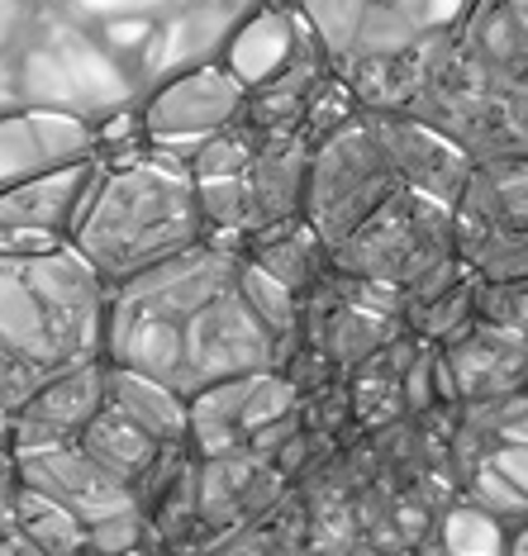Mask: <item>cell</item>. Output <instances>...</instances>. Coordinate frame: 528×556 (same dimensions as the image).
Segmentation results:
<instances>
[{"label":"cell","mask_w":528,"mask_h":556,"mask_svg":"<svg viewBox=\"0 0 528 556\" xmlns=\"http://www.w3.org/2000/svg\"><path fill=\"white\" fill-rule=\"evenodd\" d=\"M243 248L200 238L191 252L110 290L100 362L153 376L181 400L253 371H281V348L238 290Z\"/></svg>","instance_id":"obj_1"},{"label":"cell","mask_w":528,"mask_h":556,"mask_svg":"<svg viewBox=\"0 0 528 556\" xmlns=\"http://www.w3.org/2000/svg\"><path fill=\"white\" fill-rule=\"evenodd\" d=\"M200 238H205V219L196 205L191 172L167 153L138 148L129 157L100 162L91 200L67 243L115 290L191 252Z\"/></svg>","instance_id":"obj_2"},{"label":"cell","mask_w":528,"mask_h":556,"mask_svg":"<svg viewBox=\"0 0 528 556\" xmlns=\"http://www.w3.org/2000/svg\"><path fill=\"white\" fill-rule=\"evenodd\" d=\"M448 257H457L452 252V210L400 186L329 252V267L348 281L405 295Z\"/></svg>","instance_id":"obj_3"},{"label":"cell","mask_w":528,"mask_h":556,"mask_svg":"<svg viewBox=\"0 0 528 556\" xmlns=\"http://www.w3.org/2000/svg\"><path fill=\"white\" fill-rule=\"evenodd\" d=\"M395 191H400V181H395L391 162H386V153H381V143H376L372 119L357 110L352 119H343L334 134H324L319 143L310 148L300 219H305L310 229L319 233V243L334 252L376 205H386Z\"/></svg>","instance_id":"obj_4"},{"label":"cell","mask_w":528,"mask_h":556,"mask_svg":"<svg viewBox=\"0 0 528 556\" xmlns=\"http://www.w3.org/2000/svg\"><path fill=\"white\" fill-rule=\"evenodd\" d=\"M243 86H238L219 62H200L191 72L158 81L138 100V129L153 153H167L186 167V157L205 143L210 134L229 129L243 110Z\"/></svg>","instance_id":"obj_5"},{"label":"cell","mask_w":528,"mask_h":556,"mask_svg":"<svg viewBox=\"0 0 528 556\" xmlns=\"http://www.w3.org/2000/svg\"><path fill=\"white\" fill-rule=\"evenodd\" d=\"M372 129H376V143H381L386 162H391L395 181L405 191L424 195V200H438V205H457L462 186L472 176V157L452 143L448 134H438L433 124L414 119V115H367Z\"/></svg>","instance_id":"obj_6"},{"label":"cell","mask_w":528,"mask_h":556,"mask_svg":"<svg viewBox=\"0 0 528 556\" xmlns=\"http://www.w3.org/2000/svg\"><path fill=\"white\" fill-rule=\"evenodd\" d=\"M96 157V124L67 110H5L0 115V191L29 176Z\"/></svg>","instance_id":"obj_7"},{"label":"cell","mask_w":528,"mask_h":556,"mask_svg":"<svg viewBox=\"0 0 528 556\" xmlns=\"http://www.w3.org/2000/svg\"><path fill=\"white\" fill-rule=\"evenodd\" d=\"M15 485L62 504V509L77 514L86 528L100 523V518H110V514H120V509H134V490H124L120 480H110L77 442H53V447L15 457Z\"/></svg>","instance_id":"obj_8"},{"label":"cell","mask_w":528,"mask_h":556,"mask_svg":"<svg viewBox=\"0 0 528 556\" xmlns=\"http://www.w3.org/2000/svg\"><path fill=\"white\" fill-rule=\"evenodd\" d=\"M438 357L452 376L457 404H486L528 390V338L486 319H472L457 338H448Z\"/></svg>","instance_id":"obj_9"},{"label":"cell","mask_w":528,"mask_h":556,"mask_svg":"<svg viewBox=\"0 0 528 556\" xmlns=\"http://www.w3.org/2000/svg\"><path fill=\"white\" fill-rule=\"evenodd\" d=\"M96 176H100V157L29 176V181L0 191V229L48 233V238H58V243H67L81 210H86V200H91Z\"/></svg>","instance_id":"obj_10"},{"label":"cell","mask_w":528,"mask_h":556,"mask_svg":"<svg viewBox=\"0 0 528 556\" xmlns=\"http://www.w3.org/2000/svg\"><path fill=\"white\" fill-rule=\"evenodd\" d=\"M300 29H305V20L296 15L291 0H262V5H253L234 24L229 43H224V53H219V67L229 72L243 91H253V86L272 81L276 72L296 58Z\"/></svg>","instance_id":"obj_11"},{"label":"cell","mask_w":528,"mask_h":556,"mask_svg":"<svg viewBox=\"0 0 528 556\" xmlns=\"http://www.w3.org/2000/svg\"><path fill=\"white\" fill-rule=\"evenodd\" d=\"M452 39L500 86L519 81L528 72V0H472Z\"/></svg>","instance_id":"obj_12"},{"label":"cell","mask_w":528,"mask_h":556,"mask_svg":"<svg viewBox=\"0 0 528 556\" xmlns=\"http://www.w3.org/2000/svg\"><path fill=\"white\" fill-rule=\"evenodd\" d=\"M100 409H105V362H77V366H62V371L48 376L15 409V419L48 428L53 438L77 442V433Z\"/></svg>","instance_id":"obj_13"},{"label":"cell","mask_w":528,"mask_h":556,"mask_svg":"<svg viewBox=\"0 0 528 556\" xmlns=\"http://www.w3.org/2000/svg\"><path fill=\"white\" fill-rule=\"evenodd\" d=\"M310 138L305 134H286V138H267L257 148L253 167L243 172L248 195H253V214L257 229H267L276 219H296L305 205V172H310ZM253 229V233H257Z\"/></svg>","instance_id":"obj_14"},{"label":"cell","mask_w":528,"mask_h":556,"mask_svg":"<svg viewBox=\"0 0 528 556\" xmlns=\"http://www.w3.org/2000/svg\"><path fill=\"white\" fill-rule=\"evenodd\" d=\"M452 210L486 224V229L528 233V153H500L472 162V176Z\"/></svg>","instance_id":"obj_15"},{"label":"cell","mask_w":528,"mask_h":556,"mask_svg":"<svg viewBox=\"0 0 528 556\" xmlns=\"http://www.w3.org/2000/svg\"><path fill=\"white\" fill-rule=\"evenodd\" d=\"M243 257L267 271L272 281H281L296 300H305L310 290L329 276V248L319 243V233H314L300 214L296 219H276V224H267V229L248 233Z\"/></svg>","instance_id":"obj_16"},{"label":"cell","mask_w":528,"mask_h":556,"mask_svg":"<svg viewBox=\"0 0 528 556\" xmlns=\"http://www.w3.org/2000/svg\"><path fill=\"white\" fill-rule=\"evenodd\" d=\"M462 500L510 528L528 523V442H490L486 457L462 476Z\"/></svg>","instance_id":"obj_17"},{"label":"cell","mask_w":528,"mask_h":556,"mask_svg":"<svg viewBox=\"0 0 528 556\" xmlns=\"http://www.w3.org/2000/svg\"><path fill=\"white\" fill-rule=\"evenodd\" d=\"M105 404L138 424L153 442H186V400L153 376L105 362Z\"/></svg>","instance_id":"obj_18"},{"label":"cell","mask_w":528,"mask_h":556,"mask_svg":"<svg viewBox=\"0 0 528 556\" xmlns=\"http://www.w3.org/2000/svg\"><path fill=\"white\" fill-rule=\"evenodd\" d=\"M77 447H81L86 457H91L110 480H120L124 490H134L138 480H143L148 466H153V457H158L162 447H167V442H153L138 424H129L120 409H110V404H105V409H100L96 419L77 433Z\"/></svg>","instance_id":"obj_19"},{"label":"cell","mask_w":528,"mask_h":556,"mask_svg":"<svg viewBox=\"0 0 528 556\" xmlns=\"http://www.w3.org/2000/svg\"><path fill=\"white\" fill-rule=\"evenodd\" d=\"M10 518H15V528L24 533L39 556H81L86 547V523L77 514H67L62 504L34 495V490L15 485V495H10Z\"/></svg>","instance_id":"obj_20"},{"label":"cell","mask_w":528,"mask_h":556,"mask_svg":"<svg viewBox=\"0 0 528 556\" xmlns=\"http://www.w3.org/2000/svg\"><path fill=\"white\" fill-rule=\"evenodd\" d=\"M438 556H510V528L486 509H476L467 500H452L448 509L433 514L429 528Z\"/></svg>","instance_id":"obj_21"},{"label":"cell","mask_w":528,"mask_h":556,"mask_svg":"<svg viewBox=\"0 0 528 556\" xmlns=\"http://www.w3.org/2000/svg\"><path fill=\"white\" fill-rule=\"evenodd\" d=\"M296 15L310 24V34L319 39L324 58L334 62V72L348 62L352 39H357V24L367 15V0H291Z\"/></svg>","instance_id":"obj_22"},{"label":"cell","mask_w":528,"mask_h":556,"mask_svg":"<svg viewBox=\"0 0 528 556\" xmlns=\"http://www.w3.org/2000/svg\"><path fill=\"white\" fill-rule=\"evenodd\" d=\"M262 138L253 129H243V124H229V129L210 134L205 143L196 148L191 157H186V172H191V181H219V176H243L253 167Z\"/></svg>","instance_id":"obj_23"},{"label":"cell","mask_w":528,"mask_h":556,"mask_svg":"<svg viewBox=\"0 0 528 556\" xmlns=\"http://www.w3.org/2000/svg\"><path fill=\"white\" fill-rule=\"evenodd\" d=\"M148 538H153V518L134 504V509H120V514H110V518H100V523L86 528L81 556H124V552L148 547Z\"/></svg>","instance_id":"obj_24"},{"label":"cell","mask_w":528,"mask_h":556,"mask_svg":"<svg viewBox=\"0 0 528 556\" xmlns=\"http://www.w3.org/2000/svg\"><path fill=\"white\" fill-rule=\"evenodd\" d=\"M181 0H43L48 15L77 24V29H91L100 20H115V15H158L167 20Z\"/></svg>","instance_id":"obj_25"},{"label":"cell","mask_w":528,"mask_h":556,"mask_svg":"<svg viewBox=\"0 0 528 556\" xmlns=\"http://www.w3.org/2000/svg\"><path fill=\"white\" fill-rule=\"evenodd\" d=\"M476 319L528 338V276H519V281H500V286L476 281Z\"/></svg>","instance_id":"obj_26"},{"label":"cell","mask_w":528,"mask_h":556,"mask_svg":"<svg viewBox=\"0 0 528 556\" xmlns=\"http://www.w3.org/2000/svg\"><path fill=\"white\" fill-rule=\"evenodd\" d=\"M381 5L405 15L419 34H448V29H457V20L467 15L472 0H381Z\"/></svg>","instance_id":"obj_27"},{"label":"cell","mask_w":528,"mask_h":556,"mask_svg":"<svg viewBox=\"0 0 528 556\" xmlns=\"http://www.w3.org/2000/svg\"><path fill=\"white\" fill-rule=\"evenodd\" d=\"M505 138L510 153H528V72L505 86Z\"/></svg>","instance_id":"obj_28"},{"label":"cell","mask_w":528,"mask_h":556,"mask_svg":"<svg viewBox=\"0 0 528 556\" xmlns=\"http://www.w3.org/2000/svg\"><path fill=\"white\" fill-rule=\"evenodd\" d=\"M348 556H400V552H381V547H372V542H357Z\"/></svg>","instance_id":"obj_29"}]
</instances>
